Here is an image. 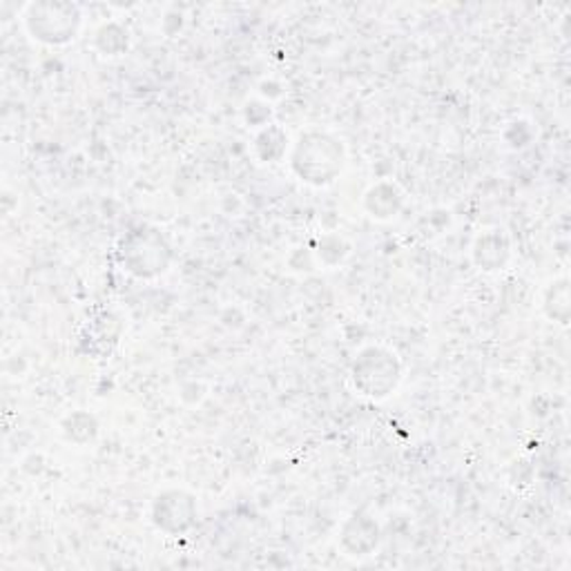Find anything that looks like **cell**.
Instances as JSON below:
<instances>
[{"instance_id": "obj_1", "label": "cell", "mask_w": 571, "mask_h": 571, "mask_svg": "<svg viewBox=\"0 0 571 571\" xmlns=\"http://www.w3.org/2000/svg\"><path fill=\"white\" fill-rule=\"evenodd\" d=\"M346 163L344 145L337 136L319 130L302 134L293 147L290 165L293 172L310 185L333 183Z\"/></svg>"}, {"instance_id": "obj_2", "label": "cell", "mask_w": 571, "mask_h": 571, "mask_svg": "<svg viewBox=\"0 0 571 571\" xmlns=\"http://www.w3.org/2000/svg\"><path fill=\"white\" fill-rule=\"evenodd\" d=\"M350 377L353 387L361 396L383 400L398 389L402 379V366L394 350L385 346H368L355 357Z\"/></svg>"}, {"instance_id": "obj_3", "label": "cell", "mask_w": 571, "mask_h": 571, "mask_svg": "<svg viewBox=\"0 0 571 571\" xmlns=\"http://www.w3.org/2000/svg\"><path fill=\"white\" fill-rule=\"evenodd\" d=\"M26 26L37 41L48 45H65L77 39L81 30V14L74 6L34 3L28 8Z\"/></svg>"}, {"instance_id": "obj_4", "label": "cell", "mask_w": 571, "mask_h": 571, "mask_svg": "<svg viewBox=\"0 0 571 571\" xmlns=\"http://www.w3.org/2000/svg\"><path fill=\"white\" fill-rule=\"evenodd\" d=\"M121 259L125 271L136 277H156L167 271L170 246L165 239L147 228L132 231L121 244Z\"/></svg>"}, {"instance_id": "obj_5", "label": "cell", "mask_w": 571, "mask_h": 571, "mask_svg": "<svg viewBox=\"0 0 571 571\" xmlns=\"http://www.w3.org/2000/svg\"><path fill=\"white\" fill-rule=\"evenodd\" d=\"M197 518V502L185 491H165L154 500L152 520L165 533H181L193 527Z\"/></svg>"}, {"instance_id": "obj_6", "label": "cell", "mask_w": 571, "mask_h": 571, "mask_svg": "<svg viewBox=\"0 0 571 571\" xmlns=\"http://www.w3.org/2000/svg\"><path fill=\"white\" fill-rule=\"evenodd\" d=\"M379 542V529L368 516L355 513L341 529V544L348 551V555H368Z\"/></svg>"}, {"instance_id": "obj_7", "label": "cell", "mask_w": 571, "mask_h": 571, "mask_svg": "<svg viewBox=\"0 0 571 571\" xmlns=\"http://www.w3.org/2000/svg\"><path fill=\"white\" fill-rule=\"evenodd\" d=\"M511 255V246L500 231L485 233L473 246V259L482 271H500Z\"/></svg>"}, {"instance_id": "obj_8", "label": "cell", "mask_w": 571, "mask_h": 571, "mask_svg": "<svg viewBox=\"0 0 571 571\" xmlns=\"http://www.w3.org/2000/svg\"><path fill=\"white\" fill-rule=\"evenodd\" d=\"M400 204H402V195L391 183H379L370 187V193L366 195V208L377 220L394 217L400 211Z\"/></svg>"}, {"instance_id": "obj_9", "label": "cell", "mask_w": 571, "mask_h": 571, "mask_svg": "<svg viewBox=\"0 0 571 571\" xmlns=\"http://www.w3.org/2000/svg\"><path fill=\"white\" fill-rule=\"evenodd\" d=\"M542 306H544L547 315H549L553 322L567 324V319H569V288H567V282H564V279L549 284Z\"/></svg>"}]
</instances>
